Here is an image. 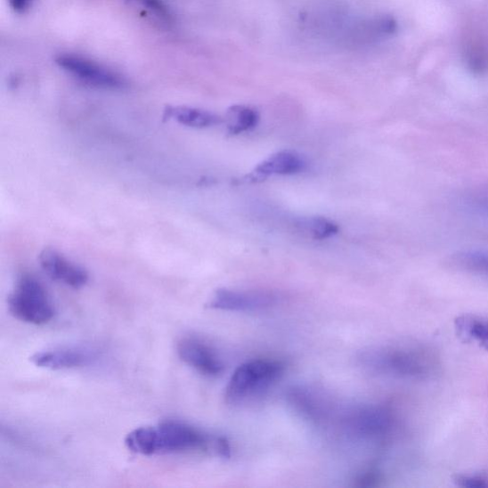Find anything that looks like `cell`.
<instances>
[{"label": "cell", "instance_id": "1", "mask_svg": "<svg viewBox=\"0 0 488 488\" xmlns=\"http://www.w3.org/2000/svg\"><path fill=\"white\" fill-rule=\"evenodd\" d=\"M216 439L187 424L167 421L131 431L126 438V445L133 453L152 456L207 451L211 445L215 450Z\"/></svg>", "mask_w": 488, "mask_h": 488}, {"label": "cell", "instance_id": "2", "mask_svg": "<svg viewBox=\"0 0 488 488\" xmlns=\"http://www.w3.org/2000/svg\"><path fill=\"white\" fill-rule=\"evenodd\" d=\"M358 361L366 370L403 378H422L431 370L423 351L406 347H371L361 352Z\"/></svg>", "mask_w": 488, "mask_h": 488}, {"label": "cell", "instance_id": "3", "mask_svg": "<svg viewBox=\"0 0 488 488\" xmlns=\"http://www.w3.org/2000/svg\"><path fill=\"white\" fill-rule=\"evenodd\" d=\"M286 370L276 360H253L239 366L226 386L227 403L239 404L260 396L272 386Z\"/></svg>", "mask_w": 488, "mask_h": 488}, {"label": "cell", "instance_id": "4", "mask_svg": "<svg viewBox=\"0 0 488 488\" xmlns=\"http://www.w3.org/2000/svg\"><path fill=\"white\" fill-rule=\"evenodd\" d=\"M10 313L16 319L31 324L42 325L55 316L50 297L35 277L22 275L8 299Z\"/></svg>", "mask_w": 488, "mask_h": 488}, {"label": "cell", "instance_id": "5", "mask_svg": "<svg viewBox=\"0 0 488 488\" xmlns=\"http://www.w3.org/2000/svg\"><path fill=\"white\" fill-rule=\"evenodd\" d=\"M394 419L383 405L351 406L338 418V425L352 439L374 441L384 438L391 431Z\"/></svg>", "mask_w": 488, "mask_h": 488}, {"label": "cell", "instance_id": "6", "mask_svg": "<svg viewBox=\"0 0 488 488\" xmlns=\"http://www.w3.org/2000/svg\"><path fill=\"white\" fill-rule=\"evenodd\" d=\"M56 63L64 71L94 87L117 90L126 86V79L120 75L83 57L64 53L56 59Z\"/></svg>", "mask_w": 488, "mask_h": 488}, {"label": "cell", "instance_id": "7", "mask_svg": "<svg viewBox=\"0 0 488 488\" xmlns=\"http://www.w3.org/2000/svg\"><path fill=\"white\" fill-rule=\"evenodd\" d=\"M279 302L280 297L272 291L219 289L208 306L224 311L256 312L274 307Z\"/></svg>", "mask_w": 488, "mask_h": 488}, {"label": "cell", "instance_id": "8", "mask_svg": "<svg viewBox=\"0 0 488 488\" xmlns=\"http://www.w3.org/2000/svg\"><path fill=\"white\" fill-rule=\"evenodd\" d=\"M177 352L183 362L203 375L216 377L224 370V363L218 354L199 338H182L177 346Z\"/></svg>", "mask_w": 488, "mask_h": 488}, {"label": "cell", "instance_id": "9", "mask_svg": "<svg viewBox=\"0 0 488 488\" xmlns=\"http://www.w3.org/2000/svg\"><path fill=\"white\" fill-rule=\"evenodd\" d=\"M39 264L52 280L74 289L84 288L89 281V275L84 267L66 259L55 249L46 248L40 253Z\"/></svg>", "mask_w": 488, "mask_h": 488}, {"label": "cell", "instance_id": "10", "mask_svg": "<svg viewBox=\"0 0 488 488\" xmlns=\"http://www.w3.org/2000/svg\"><path fill=\"white\" fill-rule=\"evenodd\" d=\"M97 358V352L92 349L69 347L37 352L30 361L40 369L61 370L83 368Z\"/></svg>", "mask_w": 488, "mask_h": 488}, {"label": "cell", "instance_id": "11", "mask_svg": "<svg viewBox=\"0 0 488 488\" xmlns=\"http://www.w3.org/2000/svg\"><path fill=\"white\" fill-rule=\"evenodd\" d=\"M322 397L320 393L302 386L293 387L288 394L294 410L318 426L329 422L332 414L330 404Z\"/></svg>", "mask_w": 488, "mask_h": 488}, {"label": "cell", "instance_id": "12", "mask_svg": "<svg viewBox=\"0 0 488 488\" xmlns=\"http://www.w3.org/2000/svg\"><path fill=\"white\" fill-rule=\"evenodd\" d=\"M306 167V162L297 153L281 151L264 160L257 166L255 173L257 177H268L273 175H294L301 173Z\"/></svg>", "mask_w": 488, "mask_h": 488}, {"label": "cell", "instance_id": "13", "mask_svg": "<svg viewBox=\"0 0 488 488\" xmlns=\"http://www.w3.org/2000/svg\"><path fill=\"white\" fill-rule=\"evenodd\" d=\"M164 118L193 128H208L221 124L223 119L211 112L187 106H168Z\"/></svg>", "mask_w": 488, "mask_h": 488}, {"label": "cell", "instance_id": "14", "mask_svg": "<svg viewBox=\"0 0 488 488\" xmlns=\"http://www.w3.org/2000/svg\"><path fill=\"white\" fill-rule=\"evenodd\" d=\"M458 336L466 343H476L488 351V321L472 316L455 321Z\"/></svg>", "mask_w": 488, "mask_h": 488}, {"label": "cell", "instance_id": "15", "mask_svg": "<svg viewBox=\"0 0 488 488\" xmlns=\"http://www.w3.org/2000/svg\"><path fill=\"white\" fill-rule=\"evenodd\" d=\"M260 116L254 108L246 105H234L229 108L225 124L229 133L237 134L256 126Z\"/></svg>", "mask_w": 488, "mask_h": 488}, {"label": "cell", "instance_id": "16", "mask_svg": "<svg viewBox=\"0 0 488 488\" xmlns=\"http://www.w3.org/2000/svg\"><path fill=\"white\" fill-rule=\"evenodd\" d=\"M455 263L470 272L488 277V252L466 251L456 256Z\"/></svg>", "mask_w": 488, "mask_h": 488}, {"label": "cell", "instance_id": "17", "mask_svg": "<svg viewBox=\"0 0 488 488\" xmlns=\"http://www.w3.org/2000/svg\"><path fill=\"white\" fill-rule=\"evenodd\" d=\"M306 232L316 240L329 239L338 232V225L321 216L311 218L304 223Z\"/></svg>", "mask_w": 488, "mask_h": 488}, {"label": "cell", "instance_id": "18", "mask_svg": "<svg viewBox=\"0 0 488 488\" xmlns=\"http://www.w3.org/2000/svg\"><path fill=\"white\" fill-rule=\"evenodd\" d=\"M462 203L468 211L488 219V190H476L466 195Z\"/></svg>", "mask_w": 488, "mask_h": 488}, {"label": "cell", "instance_id": "19", "mask_svg": "<svg viewBox=\"0 0 488 488\" xmlns=\"http://www.w3.org/2000/svg\"><path fill=\"white\" fill-rule=\"evenodd\" d=\"M131 3L140 5L162 20H170V12L162 0H130Z\"/></svg>", "mask_w": 488, "mask_h": 488}, {"label": "cell", "instance_id": "20", "mask_svg": "<svg viewBox=\"0 0 488 488\" xmlns=\"http://www.w3.org/2000/svg\"><path fill=\"white\" fill-rule=\"evenodd\" d=\"M456 485L467 488L488 487V477L479 476H457L454 478Z\"/></svg>", "mask_w": 488, "mask_h": 488}, {"label": "cell", "instance_id": "21", "mask_svg": "<svg viewBox=\"0 0 488 488\" xmlns=\"http://www.w3.org/2000/svg\"><path fill=\"white\" fill-rule=\"evenodd\" d=\"M379 473L375 469H370L365 471L359 476L356 479V486L359 487H373L377 486L379 481Z\"/></svg>", "mask_w": 488, "mask_h": 488}, {"label": "cell", "instance_id": "22", "mask_svg": "<svg viewBox=\"0 0 488 488\" xmlns=\"http://www.w3.org/2000/svg\"><path fill=\"white\" fill-rule=\"evenodd\" d=\"M10 7L18 13H25L33 4V0H7Z\"/></svg>", "mask_w": 488, "mask_h": 488}, {"label": "cell", "instance_id": "23", "mask_svg": "<svg viewBox=\"0 0 488 488\" xmlns=\"http://www.w3.org/2000/svg\"><path fill=\"white\" fill-rule=\"evenodd\" d=\"M396 27V22L392 18H385L379 21V30L386 34L394 33Z\"/></svg>", "mask_w": 488, "mask_h": 488}]
</instances>
